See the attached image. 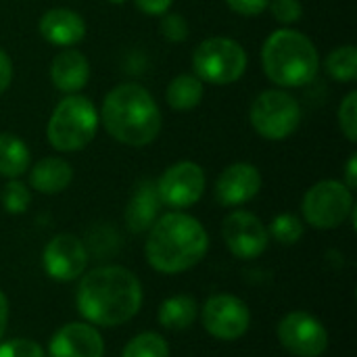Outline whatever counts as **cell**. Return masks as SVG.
<instances>
[{"label":"cell","mask_w":357,"mask_h":357,"mask_svg":"<svg viewBox=\"0 0 357 357\" xmlns=\"http://www.w3.org/2000/svg\"><path fill=\"white\" fill-rule=\"evenodd\" d=\"M278 341L297 357H320L328 347V333L307 312H291L278 324Z\"/></svg>","instance_id":"8fae6325"},{"label":"cell","mask_w":357,"mask_h":357,"mask_svg":"<svg viewBox=\"0 0 357 357\" xmlns=\"http://www.w3.org/2000/svg\"><path fill=\"white\" fill-rule=\"evenodd\" d=\"M339 126L349 142L357 140V92H349L339 107Z\"/></svg>","instance_id":"4316f807"},{"label":"cell","mask_w":357,"mask_h":357,"mask_svg":"<svg viewBox=\"0 0 357 357\" xmlns=\"http://www.w3.org/2000/svg\"><path fill=\"white\" fill-rule=\"evenodd\" d=\"M205 94V84L190 73H180L176 75L165 92L167 105L176 111H190L195 107H199V102L203 100Z\"/></svg>","instance_id":"44dd1931"},{"label":"cell","mask_w":357,"mask_h":357,"mask_svg":"<svg viewBox=\"0 0 357 357\" xmlns=\"http://www.w3.org/2000/svg\"><path fill=\"white\" fill-rule=\"evenodd\" d=\"M209 249V236L199 220L186 213H167L159 218L146 238V259L151 268L163 274H178L195 268Z\"/></svg>","instance_id":"7a4b0ae2"},{"label":"cell","mask_w":357,"mask_h":357,"mask_svg":"<svg viewBox=\"0 0 357 357\" xmlns=\"http://www.w3.org/2000/svg\"><path fill=\"white\" fill-rule=\"evenodd\" d=\"M10 79H13V63L8 54L0 48V94L6 92V88L10 86Z\"/></svg>","instance_id":"d6a6232c"},{"label":"cell","mask_w":357,"mask_h":357,"mask_svg":"<svg viewBox=\"0 0 357 357\" xmlns=\"http://www.w3.org/2000/svg\"><path fill=\"white\" fill-rule=\"evenodd\" d=\"M247 52L232 38H207L192 52L195 75L205 84L228 86L238 82L247 71Z\"/></svg>","instance_id":"8992f818"},{"label":"cell","mask_w":357,"mask_h":357,"mask_svg":"<svg viewBox=\"0 0 357 357\" xmlns=\"http://www.w3.org/2000/svg\"><path fill=\"white\" fill-rule=\"evenodd\" d=\"M268 8L272 10L274 19L282 25L297 23L303 17V4L301 0H270Z\"/></svg>","instance_id":"f1b7e54d"},{"label":"cell","mask_w":357,"mask_h":357,"mask_svg":"<svg viewBox=\"0 0 357 357\" xmlns=\"http://www.w3.org/2000/svg\"><path fill=\"white\" fill-rule=\"evenodd\" d=\"M261 188V174L251 163H232L215 182V199L224 207H236L257 197Z\"/></svg>","instance_id":"9a60e30c"},{"label":"cell","mask_w":357,"mask_h":357,"mask_svg":"<svg viewBox=\"0 0 357 357\" xmlns=\"http://www.w3.org/2000/svg\"><path fill=\"white\" fill-rule=\"evenodd\" d=\"M354 190L339 180H322L314 184L301 203L305 222L318 230H333L354 213Z\"/></svg>","instance_id":"ba28073f"},{"label":"cell","mask_w":357,"mask_h":357,"mask_svg":"<svg viewBox=\"0 0 357 357\" xmlns=\"http://www.w3.org/2000/svg\"><path fill=\"white\" fill-rule=\"evenodd\" d=\"M50 357H102L105 343L100 333L84 322H71L61 326L48 345Z\"/></svg>","instance_id":"5bb4252c"},{"label":"cell","mask_w":357,"mask_h":357,"mask_svg":"<svg viewBox=\"0 0 357 357\" xmlns=\"http://www.w3.org/2000/svg\"><path fill=\"white\" fill-rule=\"evenodd\" d=\"M270 236H274L280 245L289 247V245H295L301 241L303 236V222L295 215V213H280L272 220L270 224V230H268Z\"/></svg>","instance_id":"d4e9b609"},{"label":"cell","mask_w":357,"mask_h":357,"mask_svg":"<svg viewBox=\"0 0 357 357\" xmlns=\"http://www.w3.org/2000/svg\"><path fill=\"white\" fill-rule=\"evenodd\" d=\"M75 305L90 324L119 326L138 314L142 305V287L126 268H96L82 278Z\"/></svg>","instance_id":"6da1fadb"},{"label":"cell","mask_w":357,"mask_h":357,"mask_svg":"<svg viewBox=\"0 0 357 357\" xmlns=\"http://www.w3.org/2000/svg\"><path fill=\"white\" fill-rule=\"evenodd\" d=\"M109 2H111V4H123L126 0H109Z\"/></svg>","instance_id":"d590c367"},{"label":"cell","mask_w":357,"mask_h":357,"mask_svg":"<svg viewBox=\"0 0 357 357\" xmlns=\"http://www.w3.org/2000/svg\"><path fill=\"white\" fill-rule=\"evenodd\" d=\"M42 264L52 280L69 282L84 274L88 266V251L73 234H56L44 247Z\"/></svg>","instance_id":"4fadbf2b"},{"label":"cell","mask_w":357,"mask_h":357,"mask_svg":"<svg viewBox=\"0 0 357 357\" xmlns=\"http://www.w3.org/2000/svg\"><path fill=\"white\" fill-rule=\"evenodd\" d=\"M161 209V201L157 195V184L151 180H144L136 186L128 209H126V224L134 234L151 230V226L157 222Z\"/></svg>","instance_id":"ac0fdd59"},{"label":"cell","mask_w":357,"mask_h":357,"mask_svg":"<svg viewBox=\"0 0 357 357\" xmlns=\"http://www.w3.org/2000/svg\"><path fill=\"white\" fill-rule=\"evenodd\" d=\"M50 79L56 90L75 94L90 79V63L79 50L65 48L50 63Z\"/></svg>","instance_id":"e0dca14e"},{"label":"cell","mask_w":357,"mask_h":357,"mask_svg":"<svg viewBox=\"0 0 357 357\" xmlns=\"http://www.w3.org/2000/svg\"><path fill=\"white\" fill-rule=\"evenodd\" d=\"M197 301L188 295H176L161 303L159 322L167 331H186L197 320Z\"/></svg>","instance_id":"7402d4cb"},{"label":"cell","mask_w":357,"mask_h":357,"mask_svg":"<svg viewBox=\"0 0 357 357\" xmlns=\"http://www.w3.org/2000/svg\"><path fill=\"white\" fill-rule=\"evenodd\" d=\"M161 33L167 42H184L188 38V21L180 13H165L161 15Z\"/></svg>","instance_id":"83f0119b"},{"label":"cell","mask_w":357,"mask_h":357,"mask_svg":"<svg viewBox=\"0 0 357 357\" xmlns=\"http://www.w3.org/2000/svg\"><path fill=\"white\" fill-rule=\"evenodd\" d=\"M172 2H174V0H134V4H136L144 15H151V17H161V15H165V13L172 8Z\"/></svg>","instance_id":"1f68e13d"},{"label":"cell","mask_w":357,"mask_h":357,"mask_svg":"<svg viewBox=\"0 0 357 357\" xmlns=\"http://www.w3.org/2000/svg\"><path fill=\"white\" fill-rule=\"evenodd\" d=\"M205 331L220 341L241 339L251 324V314L245 301L234 295H213L201 310Z\"/></svg>","instance_id":"30bf717a"},{"label":"cell","mask_w":357,"mask_h":357,"mask_svg":"<svg viewBox=\"0 0 357 357\" xmlns=\"http://www.w3.org/2000/svg\"><path fill=\"white\" fill-rule=\"evenodd\" d=\"M107 132L126 146H146L161 132V111L153 94L140 84L115 86L100 111Z\"/></svg>","instance_id":"3957f363"},{"label":"cell","mask_w":357,"mask_h":357,"mask_svg":"<svg viewBox=\"0 0 357 357\" xmlns=\"http://www.w3.org/2000/svg\"><path fill=\"white\" fill-rule=\"evenodd\" d=\"M0 357H46L42 347L29 339H13L0 345Z\"/></svg>","instance_id":"f546056e"},{"label":"cell","mask_w":357,"mask_h":357,"mask_svg":"<svg viewBox=\"0 0 357 357\" xmlns=\"http://www.w3.org/2000/svg\"><path fill=\"white\" fill-rule=\"evenodd\" d=\"M261 65L270 82L280 88L312 84L320 71V54L314 42L291 27L270 33L261 48Z\"/></svg>","instance_id":"277c9868"},{"label":"cell","mask_w":357,"mask_h":357,"mask_svg":"<svg viewBox=\"0 0 357 357\" xmlns=\"http://www.w3.org/2000/svg\"><path fill=\"white\" fill-rule=\"evenodd\" d=\"M6 324H8V301H6L4 293L0 291V339L6 331Z\"/></svg>","instance_id":"e575fe53"},{"label":"cell","mask_w":357,"mask_h":357,"mask_svg":"<svg viewBox=\"0 0 357 357\" xmlns=\"http://www.w3.org/2000/svg\"><path fill=\"white\" fill-rule=\"evenodd\" d=\"M249 119L253 130L266 140H284L301 123V107L287 90H264L251 105Z\"/></svg>","instance_id":"52a82bcc"},{"label":"cell","mask_w":357,"mask_h":357,"mask_svg":"<svg viewBox=\"0 0 357 357\" xmlns=\"http://www.w3.org/2000/svg\"><path fill=\"white\" fill-rule=\"evenodd\" d=\"M349 190H354L357 186V157L351 155L349 161H347V167H345V182H343Z\"/></svg>","instance_id":"836d02e7"},{"label":"cell","mask_w":357,"mask_h":357,"mask_svg":"<svg viewBox=\"0 0 357 357\" xmlns=\"http://www.w3.org/2000/svg\"><path fill=\"white\" fill-rule=\"evenodd\" d=\"M205 192V172L195 161L174 163L163 172L157 182V195L161 205L172 209H186L201 201Z\"/></svg>","instance_id":"9c48e42d"},{"label":"cell","mask_w":357,"mask_h":357,"mask_svg":"<svg viewBox=\"0 0 357 357\" xmlns=\"http://www.w3.org/2000/svg\"><path fill=\"white\" fill-rule=\"evenodd\" d=\"M73 180L71 165L61 157H46L40 159L29 174V184L33 190L42 195H56L63 192Z\"/></svg>","instance_id":"d6986e66"},{"label":"cell","mask_w":357,"mask_h":357,"mask_svg":"<svg viewBox=\"0 0 357 357\" xmlns=\"http://www.w3.org/2000/svg\"><path fill=\"white\" fill-rule=\"evenodd\" d=\"M40 36L63 48H71L86 36V21L71 8H50L40 19Z\"/></svg>","instance_id":"2e32d148"},{"label":"cell","mask_w":357,"mask_h":357,"mask_svg":"<svg viewBox=\"0 0 357 357\" xmlns=\"http://www.w3.org/2000/svg\"><path fill=\"white\" fill-rule=\"evenodd\" d=\"M121 357H169V347L161 335L142 333L123 347Z\"/></svg>","instance_id":"cb8c5ba5"},{"label":"cell","mask_w":357,"mask_h":357,"mask_svg":"<svg viewBox=\"0 0 357 357\" xmlns=\"http://www.w3.org/2000/svg\"><path fill=\"white\" fill-rule=\"evenodd\" d=\"M0 201H2V207L6 213H13V215H19V213H25L29 209V203H31V192L29 188L19 182V180H10L2 192H0Z\"/></svg>","instance_id":"484cf974"},{"label":"cell","mask_w":357,"mask_h":357,"mask_svg":"<svg viewBox=\"0 0 357 357\" xmlns=\"http://www.w3.org/2000/svg\"><path fill=\"white\" fill-rule=\"evenodd\" d=\"M226 4L230 6V10H234L236 15H243V17H257L261 15L270 0H226Z\"/></svg>","instance_id":"4dcf8cb0"},{"label":"cell","mask_w":357,"mask_h":357,"mask_svg":"<svg viewBox=\"0 0 357 357\" xmlns=\"http://www.w3.org/2000/svg\"><path fill=\"white\" fill-rule=\"evenodd\" d=\"M29 161L27 144L10 132H0V176L17 180L27 172Z\"/></svg>","instance_id":"ffe728a7"},{"label":"cell","mask_w":357,"mask_h":357,"mask_svg":"<svg viewBox=\"0 0 357 357\" xmlns=\"http://www.w3.org/2000/svg\"><path fill=\"white\" fill-rule=\"evenodd\" d=\"M98 130V113L90 98L67 94L52 111L46 136L52 149L61 153H75L86 149Z\"/></svg>","instance_id":"5b68a950"},{"label":"cell","mask_w":357,"mask_h":357,"mask_svg":"<svg viewBox=\"0 0 357 357\" xmlns=\"http://www.w3.org/2000/svg\"><path fill=\"white\" fill-rule=\"evenodd\" d=\"M324 67L333 79L343 84L354 82L357 77V48L354 44L337 46L335 50L328 52Z\"/></svg>","instance_id":"603a6c76"},{"label":"cell","mask_w":357,"mask_h":357,"mask_svg":"<svg viewBox=\"0 0 357 357\" xmlns=\"http://www.w3.org/2000/svg\"><path fill=\"white\" fill-rule=\"evenodd\" d=\"M222 236L230 253L238 259L259 257L270 243L268 228L251 211H232L222 224Z\"/></svg>","instance_id":"7c38bea8"}]
</instances>
